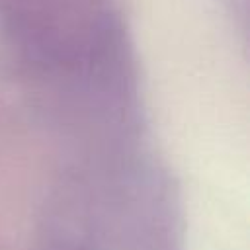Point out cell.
<instances>
[{
	"mask_svg": "<svg viewBox=\"0 0 250 250\" xmlns=\"http://www.w3.org/2000/svg\"><path fill=\"white\" fill-rule=\"evenodd\" d=\"M0 41L35 117L107 111L146 98L125 0H0Z\"/></svg>",
	"mask_w": 250,
	"mask_h": 250,
	"instance_id": "obj_1",
	"label": "cell"
}]
</instances>
